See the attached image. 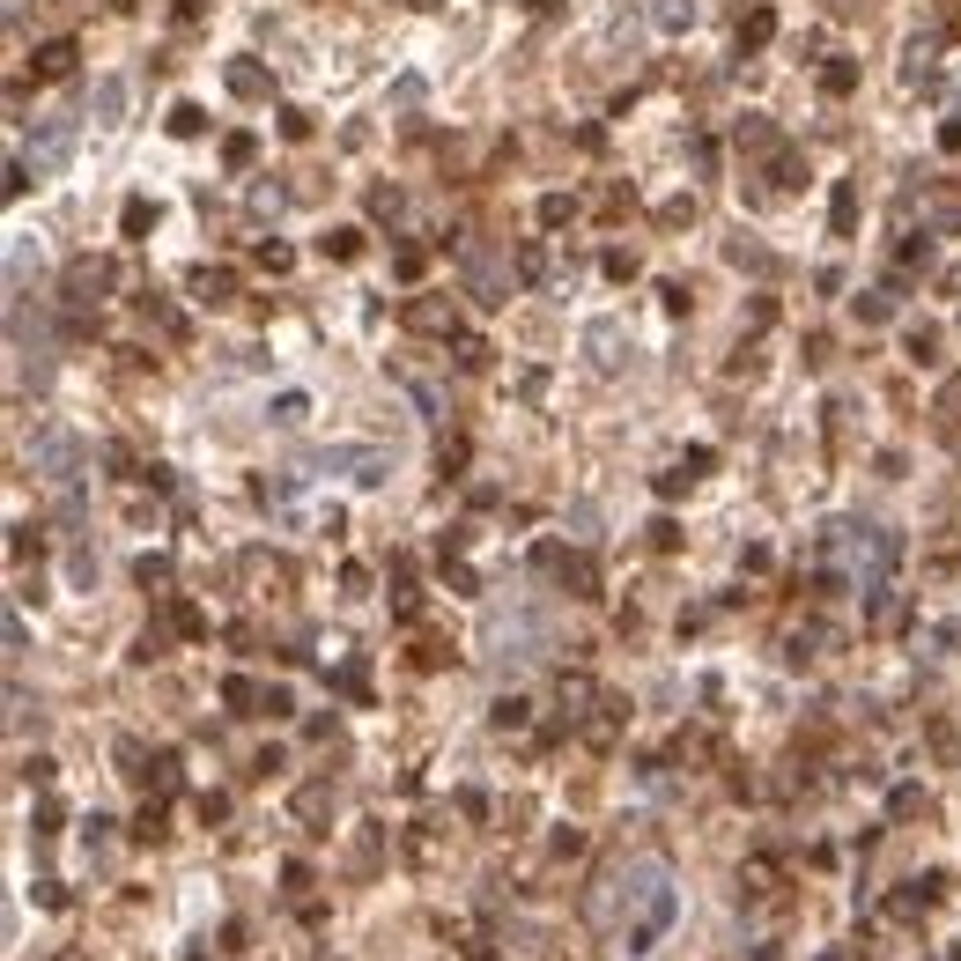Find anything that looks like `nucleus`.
<instances>
[{
    "instance_id": "nucleus-1",
    "label": "nucleus",
    "mask_w": 961,
    "mask_h": 961,
    "mask_svg": "<svg viewBox=\"0 0 961 961\" xmlns=\"http://www.w3.org/2000/svg\"><path fill=\"white\" fill-rule=\"evenodd\" d=\"M67 148H74V119H45V134L30 141V156H23V163H30L37 178H45V171H60V163H67Z\"/></svg>"
},
{
    "instance_id": "nucleus-2",
    "label": "nucleus",
    "mask_w": 961,
    "mask_h": 961,
    "mask_svg": "<svg viewBox=\"0 0 961 961\" xmlns=\"http://www.w3.org/2000/svg\"><path fill=\"white\" fill-rule=\"evenodd\" d=\"M828 222H836V237H851V222H858V185L851 178H843L836 200H828Z\"/></svg>"
},
{
    "instance_id": "nucleus-3",
    "label": "nucleus",
    "mask_w": 961,
    "mask_h": 961,
    "mask_svg": "<svg viewBox=\"0 0 961 961\" xmlns=\"http://www.w3.org/2000/svg\"><path fill=\"white\" fill-rule=\"evenodd\" d=\"M37 74H45V82H60V74H74V45L60 37V45H45L37 52Z\"/></svg>"
},
{
    "instance_id": "nucleus-4",
    "label": "nucleus",
    "mask_w": 961,
    "mask_h": 961,
    "mask_svg": "<svg viewBox=\"0 0 961 961\" xmlns=\"http://www.w3.org/2000/svg\"><path fill=\"white\" fill-rule=\"evenodd\" d=\"M119 111H126V82H104L97 89V126H119Z\"/></svg>"
},
{
    "instance_id": "nucleus-5",
    "label": "nucleus",
    "mask_w": 961,
    "mask_h": 961,
    "mask_svg": "<svg viewBox=\"0 0 961 961\" xmlns=\"http://www.w3.org/2000/svg\"><path fill=\"white\" fill-rule=\"evenodd\" d=\"M230 89H237V97H267V74H259V67H230Z\"/></svg>"
},
{
    "instance_id": "nucleus-6",
    "label": "nucleus",
    "mask_w": 961,
    "mask_h": 961,
    "mask_svg": "<svg viewBox=\"0 0 961 961\" xmlns=\"http://www.w3.org/2000/svg\"><path fill=\"white\" fill-rule=\"evenodd\" d=\"M148 222H156V207H148V200H126V237H148Z\"/></svg>"
},
{
    "instance_id": "nucleus-7",
    "label": "nucleus",
    "mask_w": 961,
    "mask_h": 961,
    "mask_svg": "<svg viewBox=\"0 0 961 961\" xmlns=\"http://www.w3.org/2000/svg\"><path fill=\"white\" fill-rule=\"evenodd\" d=\"M769 30H777V15H769V8H755V15H747V30H740V37H747V45H769Z\"/></svg>"
},
{
    "instance_id": "nucleus-8",
    "label": "nucleus",
    "mask_w": 961,
    "mask_h": 961,
    "mask_svg": "<svg viewBox=\"0 0 961 961\" xmlns=\"http://www.w3.org/2000/svg\"><path fill=\"white\" fill-rule=\"evenodd\" d=\"M200 126H207L200 104H178V111H171V134H200Z\"/></svg>"
},
{
    "instance_id": "nucleus-9",
    "label": "nucleus",
    "mask_w": 961,
    "mask_h": 961,
    "mask_svg": "<svg viewBox=\"0 0 961 961\" xmlns=\"http://www.w3.org/2000/svg\"><path fill=\"white\" fill-rule=\"evenodd\" d=\"M540 222H548V230H555V222H570V200L548 193V200H540Z\"/></svg>"
},
{
    "instance_id": "nucleus-10",
    "label": "nucleus",
    "mask_w": 961,
    "mask_h": 961,
    "mask_svg": "<svg viewBox=\"0 0 961 961\" xmlns=\"http://www.w3.org/2000/svg\"><path fill=\"white\" fill-rule=\"evenodd\" d=\"M688 15H695V8H681V0H666V8H658V23H666V30H681Z\"/></svg>"
},
{
    "instance_id": "nucleus-11",
    "label": "nucleus",
    "mask_w": 961,
    "mask_h": 961,
    "mask_svg": "<svg viewBox=\"0 0 961 961\" xmlns=\"http://www.w3.org/2000/svg\"><path fill=\"white\" fill-rule=\"evenodd\" d=\"M414 8H437V0H414Z\"/></svg>"
}]
</instances>
